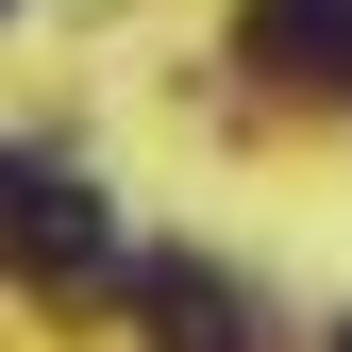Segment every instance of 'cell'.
Returning a JSON list of instances; mask_svg holds the SVG:
<instances>
[{"mask_svg":"<svg viewBox=\"0 0 352 352\" xmlns=\"http://www.w3.org/2000/svg\"><path fill=\"white\" fill-rule=\"evenodd\" d=\"M0 252H17L34 285H84V269H118V218H101V185H84V168L0 151Z\"/></svg>","mask_w":352,"mask_h":352,"instance_id":"1","label":"cell"},{"mask_svg":"<svg viewBox=\"0 0 352 352\" xmlns=\"http://www.w3.org/2000/svg\"><path fill=\"white\" fill-rule=\"evenodd\" d=\"M135 302H151V352H252V302L218 285V269H185V252L135 269Z\"/></svg>","mask_w":352,"mask_h":352,"instance_id":"3","label":"cell"},{"mask_svg":"<svg viewBox=\"0 0 352 352\" xmlns=\"http://www.w3.org/2000/svg\"><path fill=\"white\" fill-rule=\"evenodd\" d=\"M235 51L269 67V84H352V0H252Z\"/></svg>","mask_w":352,"mask_h":352,"instance_id":"2","label":"cell"},{"mask_svg":"<svg viewBox=\"0 0 352 352\" xmlns=\"http://www.w3.org/2000/svg\"><path fill=\"white\" fill-rule=\"evenodd\" d=\"M336 352H352V319H336Z\"/></svg>","mask_w":352,"mask_h":352,"instance_id":"4","label":"cell"}]
</instances>
